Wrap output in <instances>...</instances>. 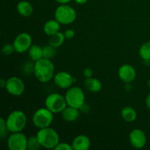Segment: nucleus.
<instances>
[{"label":"nucleus","instance_id":"f257e3e1","mask_svg":"<svg viewBox=\"0 0 150 150\" xmlns=\"http://www.w3.org/2000/svg\"><path fill=\"white\" fill-rule=\"evenodd\" d=\"M54 71L55 67L51 59L42 58L38 61L35 62L34 75L41 83H47L52 80L55 75Z\"/></svg>","mask_w":150,"mask_h":150},{"label":"nucleus","instance_id":"f03ea898","mask_svg":"<svg viewBox=\"0 0 150 150\" xmlns=\"http://www.w3.org/2000/svg\"><path fill=\"white\" fill-rule=\"evenodd\" d=\"M37 137L41 146L45 149H54L59 143V136L54 129L48 127L40 129L37 133Z\"/></svg>","mask_w":150,"mask_h":150},{"label":"nucleus","instance_id":"7ed1b4c3","mask_svg":"<svg viewBox=\"0 0 150 150\" xmlns=\"http://www.w3.org/2000/svg\"><path fill=\"white\" fill-rule=\"evenodd\" d=\"M27 122L26 116L20 110L12 111L6 120L7 128L11 133L21 132L25 128Z\"/></svg>","mask_w":150,"mask_h":150},{"label":"nucleus","instance_id":"20e7f679","mask_svg":"<svg viewBox=\"0 0 150 150\" xmlns=\"http://www.w3.org/2000/svg\"><path fill=\"white\" fill-rule=\"evenodd\" d=\"M54 17L60 24L68 25L76 21L77 13L71 6L64 4L57 7L54 13Z\"/></svg>","mask_w":150,"mask_h":150},{"label":"nucleus","instance_id":"39448f33","mask_svg":"<svg viewBox=\"0 0 150 150\" xmlns=\"http://www.w3.org/2000/svg\"><path fill=\"white\" fill-rule=\"evenodd\" d=\"M54 113L45 108H41L37 110L32 117L34 125L39 129L50 127L54 121Z\"/></svg>","mask_w":150,"mask_h":150},{"label":"nucleus","instance_id":"423d86ee","mask_svg":"<svg viewBox=\"0 0 150 150\" xmlns=\"http://www.w3.org/2000/svg\"><path fill=\"white\" fill-rule=\"evenodd\" d=\"M45 105L54 114L62 113L67 106L65 97L59 93H51L48 95L45 101Z\"/></svg>","mask_w":150,"mask_h":150},{"label":"nucleus","instance_id":"0eeeda50","mask_svg":"<svg viewBox=\"0 0 150 150\" xmlns=\"http://www.w3.org/2000/svg\"><path fill=\"white\" fill-rule=\"evenodd\" d=\"M67 105L80 108L85 103V95L83 90L78 86H71L65 93Z\"/></svg>","mask_w":150,"mask_h":150},{"label":"nucleus","instance_id":"6e6552de","mask_svg":"<svg viewBox=\"0 0 150 150\" xmlns=\"http://www.w3.org/2000/svg\"><path fill=\"white\" fill-rule=\"evenodd\" d=\"M28 138L21 132L12 133L7 139V146L10 150L27 149Z\"/></svg>","mask_w":150,"mask_h":150},{"label":"nucleus","instance_id":"1a4fd4ad","mask_svg":"<svg viewBox=\"0 0 150 150\" xmlns=\"http://www.w3.org/2000/svg\"><path fill=\"white\" fill-rule=\"evenodd\" d=\"M15 51L17 53H24L29 51L32 45V37L26 32H22L18 35L13 42Z\"/></svg>","mask_w":150,"mask_h":150},{"label":"nucleus","instance_id":"9d476101","mask_svg":"<svg viewBox=\"0 0 150 150\" xmlns=\"http://www.w3.org/2000/svg\"><path fill=\"white\" fill-rule=\"evenodd\" d=\"M5 89L13 96H21L25 91V84L20 78L13 76L6 81Z\"/></svg>","mask_w":150,"mask_h":150},{"label":"nucleus","instance_id":"9b49d317","mask_svg":"<svg viewBox=\"0 0 150 150\" xmlns=\"http://www.w3.org/2000/svg\"><path fill=\"white\" fill-rule=\"evenodd\" d=\"M54 81L57 86L61 89H69L75 83L74 78L69 73L61 71L54 75Z\"/></svg>","mask_w":150,"mask_h":150},{"label":"nucleus","instance_id":"f8f14e48","mask_svg":"<svg viewBox=\"0 0 150 150\" xmlns=\"http://www.w3.org/2000/svg\"><path fill=\"white\" fill-rule=\"evenodd\" d=\"M129 141L133 147L142 149L146 144V136L144 132L141 129H134L129 135Z\"/></svg>","mask_w":150,"mask_h":150},{"label":"nucleus","instance_id":"ddd939ff","mask_svg":"<svg viewBox=\"0 0 150 150\" xmlns=\"http://www.w3.org/2000/svg\"><path fill=\"white\" fill-rule=\"evenodd\" d=\"M118 75L120 79L126 83H130L136 77V71L130 64H123L119 68Z\"/></svg>","mask_w":150,"mask_h":150},{"label":"nucleus","instance_id":"4468645a","mask_svg":"<svg viewBox=\"0 0 150 150\" xmlns=\"http://www.w3.org/2000/svg\"><path fill=\"white\" fill-rule=\"evenodd\" d=\"M73 150H88L90 148L91 141L85 135H79L73 139L72 142Z\"/></svg>","mask_w":150,"mask_h":150},{"label":"nucleus","instance_id":"2eb2a0df","mask_svg":"<svg viewBox=\"0 0 150 150\" xmlns=\"http://www.w3.org/2000/svg\"><path fill=\"white\" fill-rule=\"evenodd\" d=\"M79 116H80V110L69 105H67L62 111V117L64 121L67 122H73L76 121L79 119Z\"/></svg>","mask_w":150,"mask_h":150},{"label":"nucleus","instance_id":"dca6fc26","mask_svg":"<svg viewBox=\"0 0 150 150\" xmlns=\"http://www.w3.org/2000/svg\"><path fill=\"white\" fill-rule=\"evenodd\" d=\"M84 86L89 92L96 93V92H100L102 89L103 86L102 83L99 79L91 77L89 79H86L84 81Z\"/></svg>","mask_w":150,"mask_h":150},{"label":"nucleus","instance_id":"f3484780","mask_svg":"<svg viewBox=\"0 0 150 150\" xmlns=\"http://www.w3.org/2000/svg\"><path fill=\"white\" fill-rule=\"evenodd\" d=\"M17 11L19 14L23 17H29L33 13V7L27 1H21L18 3Z\"/></svg>","mask_w":150,"mask_h":150},{"label":"nucleus","instance_id":"a211bd4d","mask_svg":"<svg viewBox=\"0 0 150 150\" xmlns=\"http://www.w3.org/2000/svg\"><path fill=\"white\" fill-rule=\"evenodd\" d=\"M60 23L56 19L54 20H49L44 24L43 31L45 35L48 36L54 35L57 32H59Z\"/></svg>","mask_w":150,"mask_h":150},{"label":"nucleus","instance_id":"6ab92c4d","mask_svg":"<svg viewBox=\"0 0 150 150\" xmlns=\"http://www.w3.org/2000/svg\"><path fill=\"white\" fill-rule=\"evenodd\" d=\"M121 117L127 122H133L137 118V113L132 107H125L121 111Z\"/></svg>","mask_w":150,"mask_h":150},{"label":"nucleus","instance_id":"aec40b11","mask_svg":"<svg viewBox=\"0 0 150 150\" xmlns=\"http://www.w3.org/2000/svg\"><path fill=\"white\" fill-rule=\"evenodd\" d=\"M29 56L31 59L34 62H37L38 60L43 58L42 57V48L38 45H32L28 51Z\"/></svg>","mask_w":150,"mask_h":150},{"label":"nucleus","instance_id":"412c9836","mask_svg":"<svg viewBox=\"0 0 150 150\" xmlns=\"http://www.w3.org/2000/svg\"><path fill=\"white\" fill-rule=\"evenodd\" d=\"M65 39L66 38H65V36H64V33H62V32H58L56 34H54V35L50 36L49 45H52V46L55 47V48H57L62 45Z\"/></svg>","mask_w":150,"mask_h":150},{"label":"nucleus","instance_id":"4be33fe9","mask_svg":"<svg viewBox=\"0 0 150 150\" xmlns=\"http://www.w3.org/2000/svg\"><path fill=\"white\" fill-rule=\"evenodd\" d=\"M139 55L144 62L150 61V41L142 44L139 48Z\"/></svg>","mask_w":150,"mask_h":150},{"label":"nucleus","instance_id":"5701e85b","mask_svg":"<svg viewBox=\"0 0 150 150\" xmlns=\"http://www.w3.org/2000/svg\"><path fill=\"white\" fill-rule=\"evenodd\" d=\"M56 54H57L56 48L52 45H48L42 48V57H43V58L51 60V59L55 57Z\"/></svg>","mask_w":150,"mask_h":150},{"label":"nucleus","instance_id":"b1692460","mask_svg":"<svg viewBox=\"0 0 150 150\" xmlns=\"http://www.w3.org/2000/svg\"><path fill=\"white\" fill-rule=\"evenodd\" d=\"M41 146L40 143L36 136H31L28 139L27 149L29 150H38Z\"/></svg>","mask_w":150,"mask_h":150},{"label":"nucleus","instance_id":"393cba45","mask_svg":"<svg viewBox=\"0 0 150 150\" xmlns=\"http://www.w3.org/2000/svg\"><path fill=\"white\" fill-rule=\"evenodd\" d=\"M9 130L7 128V124H6V120L3 118L0 119V137L1 139H4L5 136H7Z\"/></svg>","mask_w":150,"mask_h":150},{"label":"nucleus","instance_id":"a878e982","mask_svg":"<svg viewBox=\"0 0 150 150\" xmlns=\"http://www.w3.org/2000/svg\"><path fill=\"white\" fill-rule=\"evenodd\" d=\"M35 70V63H32V62H27L23 64V72L26 75H30L31 73H34Z\"/></svg>","mask_w":150,"mask_h":150},{"label":"nucleus","instance_id":"bb28decb","mask_svg":"<svg viewBox=\"0 0 150 150\" xmlns=\"http://www.w3.org/2000/svg\"><path fill=\"white\" fill-rule=\"evenodd\" d=\"M15 51V48L13 44L10 43H7L5 45H3L2 49H1V52L4 54V55H10V54H13Z\"/></svg>","mask_w":150,"mask_h":150},{"label":"nucleus","instance_id":"cd10ccee","mask_svg":"<svg viewBox=\"0 0 150 150\" xmlns=\"http://www.w3.org/2000/svg\"><path fill=\"white\" fill-rule=\"evenodd\" d=\"M56 150H73V146L70 144L62 142V143H59L54 148Z\"/></svg>","mask_w":150,"mask_h":150},{"label":"nucleus","instance_id":"c85d7f7f","mask_svg":"<svg viewBox=\"0 0 150 150\" xmlns=\"http://www.w3.org/2000/svg\"><path fill=\"white\" fill-rule=\"evenodd\" d=\"M64 35L65 36L66 39H72L75 36V32L73 29H68L67 30H65Z\"/></svg>","mask_w":150,"mask_h":150},{"label":"nucleus","instance_id":"c756f323","mask_svg":"<svg viewBox=\"0 0 150 150\" xmlns=\"http://www.w3.org/2000/svg\"><path fill=\"white\" fill-rule=\"evenodd\" d=\"M83 76H84L86 79H89V78L92 77L93 71H92V69L89 68V67H86V68H85L84 70H83Z\"/></svg>","mask_w":150,"mask_h":150},{"label":"nucleus","instance_id":"7c9ffc66","mask_svg":"<svg viewBox=\"0 0 150 150\" xmlns=\"http://www.w3.org/2000/svg\"><path fill=\"white\" fill-rule=\"evenodd\" d=\"M79 110L83 113H87L89 112V110H90V107H89V105H88L87 104H86V103H85L83 104L80 108H79Z\"/></svg>","mask_w":150,"mask_h":150},{"label":"nucleus","instance_id":"2f4dec72","mask_svg":"<svg viewBox=\"0 0 150 150\" xmlns=\"http://www.w3.org/2000/svg\"><path fill=\"white\" fill-rule=\"evenodd\" d=\"M146 107L148 108V109L150 111V93L147 95V97H146Z\"/></svg>","mask_w":150,"mask_h":150},{"label":"nucleus","instance_id":"473e14b6","mask_svg":"<svg viewBox=\"0 0 150 150\" xmlns=\"http://www.w3.org/2000/svg\"><path fill=\"white\" fill-rule=\"evenodd\" d=\"M56 1H57L58 3L61 4H67L68 2H70L71 0H55Z\"/></svg>","mask_w":150,"mask_h":150},{"label":"nucleus","instance_id":"72a5a7b5","mask_svg":"<svg viewBox=\"0 0 150 150\" xmlns=\"http://www.w3.org/2000/svg\"><path fill=\"white\" fill-rule=\"evenodd\" d=\"M75 1H76L77 4H85V3L86 2V1H88V0H74Z\"/></svg>","mask_w":150,"mask_h":150},{"label":"nucleus","instance_id":"f704fd0d","mask_svg":"<svg viewBox=\"0 0 150 150\" xmlns=\"http://www.w3.org/2000/svg\"><path fill=\"white\" fill-rule=\"evenodd\" d=\"M6 81H7L4 80V79H1V80H0V83H1V86L2 88L3 87H5Z\"/></svg>","mask_w":150,"mask_h":150},{"label":"nucleus","instance_id":"c9c22d12","mask_svg":"<svg viewBox=\"0 0 150 150\" xmlns=\"http://www.w3.org/2000/svg\"><path fill=\"white\" fill-rule=\"evenodd\" d=\"M147 85H148V86H149V87L150 88V79L149 81H148V82H147Z\"/></svg>","mask_w":150,"mask_h":150}]
</instances>
